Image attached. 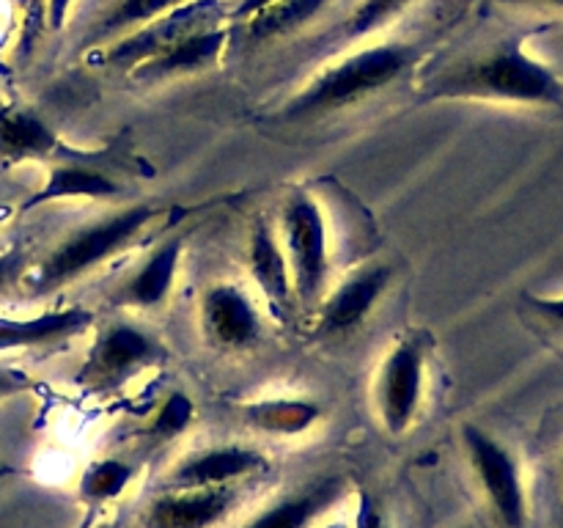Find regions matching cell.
<instances>
[{"mask_svg": "<svg viewBox=\"0 0 563 528\" xmlns=\"http://www.w3.org/2000/svg\"><path fill=\"white\" fill-rule=\"evenodd\" d=\"M319 528H352V522H346V520H330V522H322V526Z\"/></svg>", "mask_w": 563, "mask_h": 528, "instance_id": "d6a6232c", "label": "cell"}, {"mask_svg": "<svg viewBox=\"0 0 563 528\" xmlns=\"http://www.w3.org/2000/svg\"><path fill=\"white\" fill-rule=\"evenodd\" d=\"M273 3H275V0H236L234 20L245 22L247 16H253V14H256V11L267 9V6H273Z\"/></svg>", "mask_w": 563, "mask_h": 528, "instance_id": "4dcf8cb0", "label": "cell"}, {"mask_svg": "<svg viewBox=\"0 0 563 528\" xmlns=\"http://www.w3.org/2000/svg\"><path fill=\"white\" fill-rule=\"evenodd\" d=\"M429 339L423 333H405L388 346L374 377V407L390 438L410 432L427 394Z\"/></svg>", "mask_w": 563, "mask_h": 528, "instance_id": "8992f818", "label": "cell"}, {"mask_svg": "<svg viewBox=\"0 0 563 528\" xmlns=\"http://www.w3.org/2000/svg\"><path fill=\"white\" fill-rule=\"evenodd\" d=\"M218 22H225L223 0H187L168 14L113 38V42H108V47H97L88 55V61L93 66H108V69L130 75L137 64L174 47L190 33L207 25H218Z\"/></svg>", "mask_w": 563, "mask_h": 528, "instance_id": "52a82bcc", "label": "cell"}, {"mask_svg": "<svg viewBox=\"0 0 563 528\" xmlns=\"http://www.w3.org/2000/svg\"><path fill=\"white\" fill-rule=\"evenodd\" d=\"M416 0H357L352 14L346 16L344 28H341V38H363L372 33L383 31L385 25L405 14Z\"/></svg>", "mask_w": 563, "mask_h": 528, "instance_id": "d4e9b609", "label": "cell"}, {"mask_svg": "<svg viewBox=\"0 0 563 528\" xmlns=\"http://www.w3.org/2000/svg\"><path fill=\"white\" fill-rule=\"evenodd\" d=\"M247 273H251V280L262 292V300L267 302L269 311L280 322H289L297 311L291 270L289 262H286L278 231L264 215L253 220L251 237H247Z\"/></svg>", "mask_w": 563, "mask_h": 528, "instance_id": "4fadbf2b", "label": "cell"}, {"mask_svg": "<svg viewBox=\"0 0 563 528\" xmlns=\"http://www.w3.org/2000/svg\"><path fill=\"white\" fill-rule=\"evenodd\" d=\"M31 388V377L27 372L14 366H0V399H9V396L22 394V391Z\"/></svg>", "mask_w": 563, "mask_h": 528, "instance_id": "4316f807", "label": "cell"}, {"mask_svg": "<svg viewBox=\"0 0 563 528\" xmlns=\"http://www.w3.org/2000/svg\"><path fill=\"white\" fill-rule=\"evenodd\" d=\"M462 446L498 520L506 528H526L528 493L515 451L471 421L462 424Z\"/></svg>", "mask_w": 563, "mask_h": 528, "instance_id": "ba28073f", "label": "cell"}, {"mask_svg": "<svg viewBox=\"0 0 563 528\" xmlns=\"http://www.w3.org/2000/svg\"><path fill=\"white\" fill-rule=\"evenodd\" d=\"M421 58V47L407 42H385L355 50L319 72L295 97L286 99L278 119H317V116L352 108V105L396 86Z\"/></svg>", "mask_w": 563, "mask_h": 528, "instance_id": "7a4b0ae2", "label": "cell"}, {"mask_svg": "<svg viewBox=\"0 0 563 528\" xmlns=\"http://www.w3.org/2000/svg\"><path fill=\"white\" fill-rule=\"evenodd\" d=\"M236 416L253 432L264 438H302L324 418L319 402L308 396H267V399L242 402Z\"/></svg>", "mask_w": 563, "mask_h": 528, "instance_id": "ac0fdd59", "label": "cell"}, {"mask_svg": "<svg viewBox=\"0 0 563 528\" xmlns=\"http://www.w3.org/2000/svg\"><path fill=\"white\" fill-rule=\"evenodd\" d=\"M5 220H9V209H5V207H0V226H3Z\"/></svg>", "mask_w": 563, "mask_h": 528, "instance_id": "836d02e7", "label": "cell"}, {"mask_svg": "<svg viewBox=\"0 0 563 528\" xmlns=\"http://www.w3.org/2000/svg\"><path fill=\"white\" fill-rule=\"evenodd\" d=\"M198 319L207 341L220 350H247L262 339V311L251 292L234 280L207 286L198 306Z\"/></svg>", "mask_w": 563, "mask_h": 528, "instance_id": "8fae6325", "label": "cell"}, {"mask_svg": "<svg viewBox=\"0 0 563 528\" xmlns=\"http://www.w3.org/2000/svg\"><path fill=\"white\" fill-rule=\"evenodd\" d=\"M278 237L291 270L297 311L313 314L330 278V237L322 204L306 190L286 196Z\"/></svg>", "mask_w": 563, "mask_h": 528, "instance_id": "277c9868", "label": "cell"}, {"mask_svg": "<svg viewBox=\"0 0 563 528\" xmlns=\"http://www.w3.org/2000/svg\"><path fill=\"white\" fill-rule=\"evenodd\" d=\"M159 209L154 204H130L113 215L91 220L66 234L36 267H27L22 286L33 297L53 295L75 280L86 278L104 262L124 253L154 223Z\"/></svg>", "mask_w": 563, "mask_h": 528, "instance_id": "3957f363", "label": "cell"}, {"mask_svg": "<svg viewBox=\"0 0 563 528\" xmlns=\"http://www.w3.org/2000/svg\"><path fill=\"white\" fill-rule=\"evenodd\" d=\"M93 324V311L82 306L55 308V311L36 314V317H0V352L31 350V346H49L58 341H69L86 333Z\"/></svg>", "mask_w": 563, "mask_h": 528, "instance_id": "e0dca14e", "label": "cell"}, {"mask_svg": "<svg viewBox=\"0 0 563 528\" xmlns=\"http://www.w3.org/2000/svg\"><path fill=\"white\" fill-rule=\"evenodd\" d=\"M27 251L22 245L9 248V251L0 253V295L11 292L14 286L22 284L27 273Z\"/></svg>", "mask_w": 563, "mask_h": 528, "instance_id": "484cf974", "label": "cell"}, {"mask_svg": "<svg viewBox=\"0 0 563 528\" xmlns=\"http://www.w3.org/2000/svg\"><path fill=\"white\" fill-rule=\"evenodd\" d=\"M229 25L218 22V25H207L201 31L190 33L181 42H176L174 47L163 50L154 58L143 61L135 69L130 72V77L143 86H159V82L176 80V77L187 75H201V72L214 69L223 58L225 47H229Z\"/></svg>", "mask_w": 563, "mask_h": 528, "instance_id": "5bb4252c", "label": "cell"}, {"mask_svg": "<svg viewBox=\"0 0 563 528\" xmlns=\"http://www.w3.org/2000/svg\"><path fill=\"white\" fill-rule=\"evenodd\" d=\"M71 6H75V0H44V22H47L49 31H64Z\"/></svg>", "mask_w": 563, "mask_h": 528, "instance_id": "f546056e", "label": "cell"}, {"mask_svg": "<svg viewBox=\"0 0 563 528\" xmlns=\"http://www.w3.org/2000/svg\"><path fill=\"white\" fill-rule=\"evenodd\" d=\"M346 493L350 482L341 473H328L273 501L240 528H313Z\"/></svg>", "mask_w": 563, "mask_h": 528, "instance_id": "9a60e30c", "label": "cell"}, {"mask_svg": "<svg viewBox=\"0 0 563 528\" xmlns=\"http://www.w3.org/2000/svg\"><path fill=\"white\" fill-rule=\"evenodd\" d=\"M267 457L253 446L220 443L198 449L181 457L168 473V487H220V484H242L256 473L267 471Z\"/></svg>", "mask_w": 563, "mask_h": 528, "instance_id": "7c38bea8", "label": "cell"}, {"mask_svg": "<svg viewBox=\"0 0 563 528\" xmlns=\"http://www.w3.org/2000/svg\"><path fill=\"white\" fill-rule=\"evenodd\" d=\"M181 256H185V240L181 237L163 240L132 270V275L119 286L113 300L126 308H141V311H154V308L165 306L176 286Z\"/></svg>", "mask_w": 563, "mask_h": 528, "instance_id": "2e32d148", "label": "cell"}, {"mask_svg": "<svg viewBox=\"0 0 563 528\" xmlns=\"http://www.w3.org/2000/svg\"><path fill=\"white\" fill-rule=\"evenodd\" d=\"M333 0H275L267 9L247 16L242 25L253 42H275L302 31L308 22L317 20Z\"/></svg>", "mask_w": 563, "mask_h": 528, "instance_id": "7402d4cb", "label": "cell"}, {"mask_svg": "<svg viewBox=\"0 0 563 528\" xmlns=\"http://www.w3.org/2000/svg\"><path fill=\"white\" fill-rule=\"evenodd\" d=\"M423 91L438 102L563 105V80L522 42H504L476 58L445 66L423 82Z\"/></svg>", "mask_w": 563, "mask_h": 528, "instance_id": "6da1fadb", "label": "cell"}, {"mask_svg": "<svg viewBox=\"0 0 563 528\" xmlns=\"http://www.w3.org/2000/svg\"><path fill=\"white\" fill-rule=\"evenodd\" d=\"M526 300L533 311H539L542 317L563 324V295H528Z\"/></svg>", "mask_w": 563, "mask_h": 528, "instance_id": "f1b7e54d", "label": "cell"}, {"mask_svg": "<svg viewBox=\"0 0 563 528\" xmlns=\"http://www.w3.org/2000/svg\"><path fill=\"white\" fill-rule=\"evenodd\" d=\"M352 528H388L385 526L383 515L374 506V501L368 498L366 493L357 495V506H355V520H352Z\"/></svg>", "mask_w": 563, "mask_h": 528, "instance_id": "83f0119b", "label": "cell"}, {"mask_svg": "<svg viewBox=\"0 0 563 528\" xmlns=\"http://www.w3.org/2000/svg\"><path fill=\"white\" fill-rule=\"evenodd\" d=\"M390 280H394V267L385 262H372L352 270L344 280L324 292L319 306L313 308L317 336L333 339V336H344L361 328L368 314L383 300Z\"/></svg>", "mask_w": 563, "mask_h": 528, "instance_id": "9c48e42d", "label": "cell"}, {"mask_svg": "<svg viewBox=\"0 0 563 528\" xmlns=\"http://www.w3.org/2000/svg\"><path fill=\"white\" fill-rule=\"evenodd\" d=\"M245 493L242 484L220 487H165L143 509V528H220Z\"/></svg>", "mask_w": 563, "mask_h": 528, "instance_id": "30bf717a", "label": "cell"}, {"mask_svg": "<svg viewBox=\"0 0 563 528\" xmlns=\"http://www.w3.org/2000/svg\"><path fill=\"white\" fill-rule=\"evenodd\" d=\"M509 6H563V0H498Z\"/></svg>", "mask_w": 563, "mask_h": 528, "instance_id": "1f68e13d", "label": "cell"}, {"mask_svg": "<svg viewBox=\"0 0 563 528\" xmlns=\"http://www.w3.org/2000/svg\"><path fill=\"white\" fill-rule=\"evenodd\" d=\"M192 421H196V402L185 391H170L148 418L146 438H152V443H170L181 438L192 427Z\"/></svg>", "mask_w": 563, "mask_h": 528, "instance_id": "cb8c5ba5", "label": "cell"}, {"mask_svg": "<svg viewBox=\"0 0 563 528\" xmlns=\"http://www.w3.org/2000/svg\"><path fill=\"white\" fill-rule=\"evenodd\" d=\"M99 528H113V526H99Z\"/></svg>", "mask_w": 563, "mask_h": 528, "instance_id": "e575fe53", "label": "cell"}, {"mask_svg": "<svg viewBox=\"0 0 563 528\" xmlns=\"http://www.w3.org/2000/svg\"><path fill=\"white\" fill-rule=\"evenodd\" d=\"M60 138L47 121L33 110L0 108V160L27 163L58 152Z\"/></svg>", "mask_w": 563, "mask_h": 528, "instance_id": "d6986e66", "label": "cell"}, {"mask_svg": "<svg viewBox=\"0 0 563 528\" xmlns=\"http://www.w3.org/2000/svg\"><path fill=\"white\" fill-rule=\"evenodd\" d=\"M168 358V346L132 319H110L93 336L86 361L77 369V383L88 391L124 388L137 374L157 369Z\"/></svg>", "mask_w": 563, "mask_h": 528, "instance_id": "5b68a950", "label": "cell"}, {"mask_svg": "<svg viewBox=\"0 0 563 528\" xmlns=\"http://www.w3.org/2000/svg\"><path fill=\"white\" fill-rule=\"evenodd\" d=\"M124 187L115 182V176L104 174V170L80 163H60L49 168L44 185L27 198L22 209L47 207L55 201H71V198H113Z\"/></svg>", "mask_w": 563, "mask_h": 528, "instance_id": "ffe728a7", "label": "cell"}, {"mask_svg": "<svg viewBox=\"0 0 563 528\" xmlns=\"http://www.w3.org/2000/svg\"><path fill=\"white\" fill-rule=\"evenodd\" d=\"M181 3H187V0H113L102 11V16L88 28L86 47H99L104 42H113V38L168 14V11H174Z\"/></svg>", "mask_w": 563, "mask_h": 528, "instance_id": "44dd1931", "label": "cell"}, {"mask_svg": "<svg viewBox=\"0 0 563 528\" xmlns=\"http://www.w3.org/2000/svg\"><path fill=\"white\" fill-rule=\"evenodd\" d=\"M135 476L137 468L132 462L121 460V457H102L82 471L77 490L88 506H108L130 490Z\"/></svg>", "mask_w": 563, "mask_h": 528, "instance_id": "603a6c76", "label": "cell"}]
</instances>
